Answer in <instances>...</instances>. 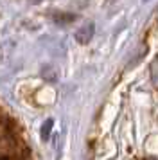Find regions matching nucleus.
<instances>
[{"label":"nucleus","mask_w":158,"mask_h":160,"mask_svg":"<svg viewBox=\"0 0 158 160\" xmlns=\"http://www.w3.org/2000/svg\"><path fill=\"white\" fill-rule=\"evenodd\" d=\"M142 160H158V158H155V157H147V158H142Z\"/></svg>","instance_id":"nucleus-4"},{"label":"nucleus","mask_w":158,"mask_h":160,"mask_svg":"<svg viewBox=\"0 0 158 160\" xmlns=\"http://www.w3.org/2000/svg\"><path fill=\"white\" fill-rule=\"evenodd\" d=\"M50 128H52V121H47V122L43 124L42 126V138L43 140H47V138H49V135H50Z\"/></svg>","instance_id":"nucleus-2"},{"label":"nucleus","mask_w":158,"mask_h":160,"mask_svg":"<svg viewBox=\"0 0 158 160\" xmlns=\"http://www.w3.org/2000/svg\"><path fill=\"white\" fill-rule=\"evenodd\" d=\"M93 36V23H88L85 27H81V29L76 32V40H77L79 43H88Z\"/></svg>","instance_id":"nucleus-1"},{"label":"nucleus","mask_w":158,"mask_h":160,"mask_svg":"<svg viewBox=\"0 0 158 160\" xmlns=\"http://www.w3.org/2000/svg\"><path fill=\"white\" fill-rule=\"evenodd\" d=\"M54 20L59 22V23H63V22H72V20H76V16L74 15H56Z\"/></svg>","instance_id":"nucleus-3"}]
</instances>
